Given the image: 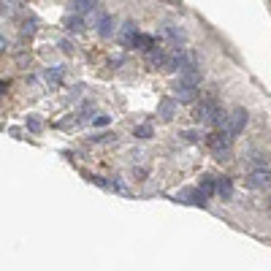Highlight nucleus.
<instances>
[{"label":"nucleus","instance_id":"obj_2","mask_svg":"<svg viewBox=\"0 0 271 271\" xmlns=\"http://www.w3.org/2000/svg\"><path fill=\"white\" fill-rule=\"evenodd\" d=\"M225 117H228V114H225L214 100H203L201 106H195V119H201V122H206V125H223Z\"/></svg>","mask_w":271,"mask_h":271},{"label":"nucleus","instance_id":"obj_9","mask_svg":"<svg viewBox=\"0 0 271 271\" xmlns=\"http://www.w3.org/2000/svg\"><path fill=\"white\" fill-rule=\"evenodd\" d=\"M217 195L220 198H230L233 195V184H230V179H217Z\"/></svg>","mask_w":271,"mask_h":271},{"label":"nucleus","instance_id":"obj_12","mask_svg":"<svg viewBox=\"0 0 271 271\" xmlns=\"http://www.w3.org/2000/svg\"><path fill=\"white\" fill-rule=\"evenodd\" d=\"M147 60H149V65H165V54L160 52L158 46H152V49L147 52Z\"/></svg>","mask_w":271,"mask_h":271},{"label":"nucleus","instance_id":"obj_6","mask_svg":"<svg viewBox=\"0 0 271 271\" xmlns=\"http://www.w3.org/2000/svg\"><path fill=\"white\" fill-rule=\"evenodd\" d=\"M138 38H141V36H138L136 24H133V22H128V24L122 27V36H119V41H122L125 46H138Z\"/></svg>","mask_w":271,"mask_h":271},{"label":"nucleus","instance_id":"obj_1","mask_svg":"<svg viewBox=\"0 0 271 271\" xmlns=\"http://www.w3.org/2000/svg\"><path fill=\"white\" fill-rule=\"evenodd\" d=\"M249 184H252L255 190H266V187L271 184V165H269V160H263L260 155L252 160V174H249Z\"/></svg>","mask_w":271,"mask_h":271},{"label":"nucleus","instance_id":"obj_17","mask_svg":"<svg viewBox=\"0 0 271 271\" xmlns=\"http://www.w3.org/2000/svg\"><path fill=\"white\" fill-rule=\"evenodd\" d=\"M65 24H68V30H82L84 27V22H82V17H79V14H76V17H71Z\"/></svg>","mask_w":271,"mask_h":271},{"label":"nucleus","instance_id":"obj_18","mask_svg":"<svg viewBox=\"0 0 271 271\" xmlns=\"http://www.w3.org/2000/svg\"><path fill=\"white\" fill-rule=\"evenodd\" d=\"M46 82H52V84L60 82V68H52V71H46Z\"/></svg>","mask_w":271,"mask_h":271},{"label":"nucleus","instance_id":"obj_16","mask_svg":"<svg viewBox=\"0 0 271 271\" xmlns=\"http://www.w3.org/2000/svg\"><path fill=\"white\" fill-rule=\"evenodd\" d=\"M136 136H138V138H149V136H152V125H138V128H136Z\"/></svg>","mask_w":271,"mask_h":271},{"label":"nucleus","instance_id":"obj_7","mask_svg":"<svg viewBox=\"0 0 271 271\" xmlns=\"http://www.w3.org/2000/svg\"><path fill=\"white\" fill-rule=\"evenodd\" d=\"M177 103H179V100H174V98H163V100H160L158 114H160L163 119H171V117H174V112H177Z\"/></svg>","mask_w":271,"mask_h":271},{"label":"nucleus","instance_id":"obj_3","mask_svg":"<svg viewBox=\"0 0 271 271\" xmlns=\"http://www.w3.org/2000/svg\"><path fill=\"white\" fill-rule=\"evenodd\" d=\"M230 138H233V136H230L225 128H223V130H214V133H209L206 144H209V149H212L214 158H225V155L230 152Z\"/></svg>","mask_w":271,"mask_h":271},{"label":"nucleus","instance_id":"obj_5","mask_svg":"<svg viewBox=\"0 0 271 271\" xmlns=\"http://www.w3.org/2000/svg\"><path fill=\"white\" fill-rule=\"evenodd\" d=\"M179 73H182V79H179L182 84H190V87H198L201 84V71L195 68V65H184Z\"/></svg>","mask_w":271,"mask_h":271},{"label":"nucleus","instance_id":"obj_8","mask_svg":"<svg viewBox=\"0 0 271 271\" xmlns=\"http://www.w3.org/2000/svg\"><path fill=\"white\" fill-rule=\"evenodd\" d=\"M195 98V87H190V84H177V100L179 103H190V100Z\"/></svg>","mask_w":271,"mask_h":271},{"label":"nucleus","instance_id":"obj_10","mask_svg":"<svg viewBox=\"0 0 271 271\" xmlns=\"http://www.w3.org/2000/svg\"><path fill=\"white\" fill-rule=\"evenodd\" d=\"M98 33H100V36H103V38H109V36H112V17H109V14H100Z\"/></svg>","mask_w":271,"mask_h":271},{"label":"nucleus","instance_id":"obj_4","mask_svg":"<svg viewBox=\"0 0 271 271\" xmlns=\"http://www.w3.org/2000/svg\"><path fill=\"white\" fill-rule=\"evenodd\" d=\"M247 112H244V109H233V112L228 114V117H225V122H223V128L228 130L230 136H239L244 130V125H247Z\"/></svg>","mask_w":271,"mask_h":271},{"label":"nucleus","instance_id":"obj_14","mask_svg":"<svg viewBox=\"0 0 271 271\" xmlns=\"http://www.w3.org/2000/svg\"><path fill=\"white\" fill-rule=\"evenodd\" d=\"M201 190H203L206 195L217 193V182H214V177H203V179H201Z\"/></svg>","mask_w":271,"mask_h":271},{"label":"nucleus","instance_id":"obj_13","mask_svg":"<svg viewBox=\"0 0 271 271\" xmlns=\"http://www.w3.org/2000/svg\"><path fill=\"white\" fill-rule=\"evenodd\" d=\"M73 8H76V14H87L95 8V0H73Z\"/></svg>","mask_w":271,"mask_h":271},{"label":"nucleus","instance_id":"obj_15","mask_svg":"<svg viewBox=\"0 0 271 271\" xmlns=\"http://www.w3.org/2000/svg\"><path fill=\"white\" fill-rule=\"evenodd\" d=\"M165 33H168V38H171V41L177 44V46H179V44H184V33H182V30H177V27H165Z\"/></svg>","mask_w":271,"mask_h":271},{"label":"nucleus","instance_id":"obj_11","mask_svg":"<svg viewBox=\"0 0 271 271\" xmlns=\"http://www.w3.org/2000/svg\"><path fill=\"white\" fill-rule=\"evenodd\" d=\"M190 198V203H195V206H206V193L203 190H190V193H184Z\"/></svg>","mask_w":271,"mask_h":271}]
</instances>
